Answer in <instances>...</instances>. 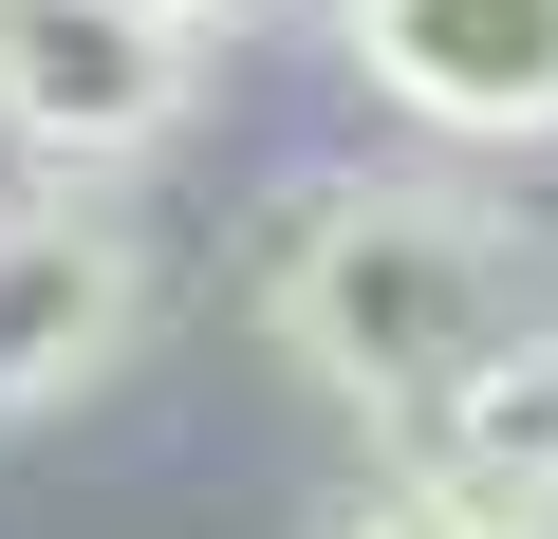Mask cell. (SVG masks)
<instances>
[{
	"label": "cell",
	"instance_id": "3",
	"mask_svg": "<svg viewBox=\"0 0 558 539\" xmlns=\"http://www.w3.org/2000/svg\"><path fill=\"white\" fill-rule=\"evenodd\" d=\"M336 57L447 149H539L558 131V0H336Z\"/></svg>",
	"mask_w": 558,
	"mask_h": 539
},
{
	"label": "cell",
	"instance_id": "7",
	"mask_svg": "<svg viewBox=\"0 0 558 539\" xmlns=\"http://www.w3.org/2000/svg\"><path fill=\"white\" fill-rule=\"evenodd\" d=\"M149 20H186V38H205V20H242V0H149Z\"/></svg>",
	"mask_w": 558,
	"mask_h": 539
},
{
	"label": "cell",
	"instance_id": "5",
	"mask_svg": "<svg viewBox=\"0 0 558 539\" xmlns=\"http://www.w3.org/2000/svg\"><path fill=\"white\" fill-rule=\"evenodd\" d=\"M410 446V483H447V502H484L502 539H558V335L521 354V372H484L465 409H428V428H391Z\"/></svg>",
	"mask_w": 558,
	"mask_h": 539
},
{
	"label": "cell",
	"instance_id": "1",
	"mask_svg": "<svg viewBox=\"0 0 558 539\" xmlns=\"http://www.w3.org/2000/svg\"><path fill=\"white\" fill-rule=\"evenodd\" d=\"M260 317L373 428H428L558 335V242L521 205H465V186H299L279 260H260Z\"/></svg>",
	"mask_w": 558,
	"mask_h": 539
},
{
	"label": "cell",
	"instance_id": "6",
	"mask_svg": "<svg viewBox=\"0 0 558 539\" xmlns=\"http://www.w3.org/2000/svg\"><path fill=\"white\" fill-rule=\"evenodd\" d=\"M317 539H502V520H484V502H447V483H354Z\"/></svg>",
	"mask_w": 558,
	"mask_h": 539
},
{
	"label": "cell",
	"instance_id": "4",
	"mask_svg": "<svg viewBox=\"0 0 558 539\" xmlns=\"http://www.w3.org/2000/svg\"><path fill=\"white\" fill-rule=\"evenodd\" d=\"M149 317V260L112 205H0V428L57 409L75 372H112Z\"/></svg>",
	"mask_w": 558,
	"mask_h": 539
},
{
	"label": "cell",
	"instance_id": "2",
	"mask_svg": "<svg viewBox=\"0 0 558 539\" xmlns=\"http://www.w3.org/2000/svg\"><path fill=\"white\" fill-rule=\"evenodd\" d=\"M205 94V38L149 20V0H0V131H20L57 186L149 168Z\"/></svg>",
	"mask_w": 558,
	"mask_h": 539
}]
</instances>
